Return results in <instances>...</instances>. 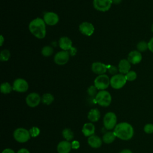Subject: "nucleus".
<instances>
[{
	"instance_id": "nucleus-1",
	"label": "nucleus",
	"mask_w": 153,
	"mask_h": 153,
	"mask_svg": "<svg viewBox=\"0 0 153 153\" xmlns=\"http://www.w3.org/2000/svg\"><path fill=\"white\" fill-rule=\"evenodd\" d=\"M114 131L117 137L123 140H128L134 134V129L131 125L126 122H122L116 125Z\"/></svg>"
},
{
	"instance_id": "nucleus-2",
	"label": "nucleus",
	"mask_w": 153,
	"mask_h": 153,
	"mask_svg": "<svg viewBox=\"0 0 153 153\" xmlns=\"http://www.w3.org/2000/svg\"><path fill=\"white\" fill-rule=\"evenodd\" d=\"M29 29L31 33L38 39H42L45 36L46 27L44 19L38 17L32 20L29 25Z\"/></svg>"
},
{
	"instance_id": "nucleus-3",
	"label": "nucleus",
	"mask_w": 153,
	"mask_h": 153,
	"mask_svg": "<svg viewBox=\"0 0 153 153\" xmlns=\"http://www.w3.org/2000/svg\"><path fill=\"white\" fill-rule=\"evenodd\" d=\"M96 102L101 106L107 107L110 105L112 101V97L111 94L105 90H100L97 92L95 97Z\"/></svg>"
},
{
	"instance_id": "nucleus-4",
	"label": "nucleus",
	"mask_w": 153,
	"mask_h": 153,
	"mask_svg": "<svg viewBox=\"0 0 153 153\" xmlns=\"http://www.w3.org/2000/svg\"><path fill=\"white\" fill-rule=\"evenodd\" d=\"M14 139L19 143H25L27 142L30 138L29 131L22 127L16 128L13 133Z\"/></svg>"
},
{
	"instance_id": "nucleus-5",
	"label": "nucleus",
	"mask_w": 153,
	"mask_h": 153,
	"mask_svg": "<svg viewBox=\"0 0 153 153\" xmlns=\"http://www.w3.org/2000/svg\"><path fill=\"white\" fill-rule=\"evenodd\" d=\"M117 118L115 113L112 112H107L103 120V126L105 128L108 130H111L114 129L117 125Z\"/></svg>"
},
{
	"instance_id": "nucleus-6",
	"label": "nucleus",
	"mask_w": 153,
	"mask_h": 153,
	"mask_svg": "<svg viewBox=\"0 0 153 153\" xmlns=\"http://www.w3.org/2000/svg\"><path fill=\"white\" fill-rule=\"evenodd\" d=\"M94 84L97 90H105L110 85V79L107 75H99L95 78Z\"/></svg>"
},
{
	"instance_id": "nucleus-7",
	"label": "nucleus",
	"mask_w": 153,
	"mask_h": 153,
	"mask_svg": "<svg viewBox=\"0 0 153 153\" xmlns=\"http://www.w3.org/2000/svg\"><path fill=\"white\" fill-rule=\"evenodd\" d=\"M127 82L125 75L122 74L113 75L110 79V85L114 89H120L123 88Z\"/></svg>"
},
{
	"instance_id": "nucleus-8",
	"label": "nucleus",
	"mask_w": 153,
	"mask_h": 153,
	"mask_svg": "<svg viewBox=\"0 0 153 153\" xmlns=\"http://www.w3.org/2000/svg\"><path fill=\"white\" fill-rule=\"evenodd\" d=\"M112 4L111 0H93V2L94 8L98 11L103 12L109 10Z\"/></svg>"
},
{
	"instance_id": "nucleus-9",
	"label": "nucleus",
	"mask_w": 153,
	"mask_h": 153,
	"mask_svg": "<svg viewBox=\"0 0 153 153\" xmlns=\"http://www.w3.org/2000/svg\"><path fill=\"white\" fill-rule=\"evenodd\" d=\"M28 88L29 85L27 82L23 78L16 79L13 84V90L19 93L26 92L28 90Z\"/></svg>"
},
{
	"instance_id": "nucleus-10",
	"label": "nucleus",
	"mask_w": 153,
	"mask_h": 153,
	"mask_svg": "<svg viewBox=\"0 0 153 153\" xmlns=\"http://www.w3.org/2000/svg\"><path fill=\"white\" fill-rule=\"evenodd\" d=\"M69 59V53L67 51H60L56 54L54 57V62L58 65H65Z\"/></svg>"
},
{
	"instance_id": "nucleus-11",
	"label": "nucleus",
	"mask_w": 153,
	"mask_h": 153,
	"mask_svg": "<svg viewBox=\"0 0 153 153\" xmlns=\"http://www.w3.org/2000/svg\"><path fill=\"white\" fill-rule=\"evenodd\" d=\"M41 101V98L40 96L36 93H30L27 96L26 98V104L31 108L37 106Z\"/></svg>"
},
{
	"instance_id": "nucleus-12",
	"label": "nucleus",
	"mask_w": 153,
	"mask_h": 153,
	"mask_svg": "<svg viewBox=\"0 0 153 153\" xmlns=\"http://www.w3.org/2000/svg\"><path fill=\"white\" fill-rule=\"evenodd\" d=\"M79 30L82 34L89 36L93 33L94 31V27L91 23L88 22H84L79 25Z\"/></svg>"
},
{
	"instance_id": "nucleus-13",
	"label": "nucleus",
	"mask_w": 153,
	"mask_h": 153,
	"mask_svg": "<svg viewBox=\"0 0 153 153\" xmlns=\"http://www.w3.org/2000/svg\"><path fill=\"white\" fill-rule=\"evenodd\" d=\"M43 18L45 23L50 26H54L56 25L59 20L58 15L54 12L45 13Z\"/></svg>"
},
{
	"instance_id": "nucleus-14",
	"label": "nucleus",
	"mask_w": 153,
	"mask_h": 153,
	"mask_svg": "<svg viewBox=\"0 0 153 153\" xmlns=\"http://www.w3.org/2000/svg\"><path fill=\"white\" fill-rule=\"evenodd\" d=\"M142 59L141 53L137 50H133L130 51L127 57V60L131 64L136 65L139 63Z\"/></svg>"
},
{
	"instance_id": "nucleus-15",
	"label": "nucleus",
	"mask_w": 153,
	"mask_h": 153,
	"mask_svg": "<svg viewBox=\"0 0 153 153\" xmlns=\"http://www.w3.org/2000/svg\"><path fill=\"white\" fill-rule=\"evenodd\" d=\"M108 69L107 65L101 62H94L91 65V71L96 74H104Z\"/></svg>"
},
{
	"instance_id": "nucleus-16",
	"label": "nucleus",
	"mask_w": 153,
	"mask_h": 153,
	"mask_svg": "<svg viewBox=\"0 0 153 153\" xmlns=\"http://www.w3.org/2000/svg\"><path fill=\"white\" fill-rule=\"evenodd\" d=\"M71 149V143L67 140L60 142L57 146V151L59 153H69Z\"/></svg>"
},
{
	"instance_id": "nucleus-17",
	"label": "nucleus",
	"mask_w": 153,
	"mask_h": 153,
	"mask_svg": "<svg viewBox=\"0 0 153 153\" xmlns=\"http://www.w3.org/2000/svg\"><path fill=\"white\" fill-rule=\"evenodd\" d=\"M59 47L64 51L69 50L72 47V42L69 38L66 36H63L60 38L59 41Z\"/></svg>"
},
{
	"instance_id": "nucleus-18",
	"label": "nucleus",
	"mask_w": 153,
	"mask_h": 153,
	"mask_svg": "<svg viewBox=\"0 0 153 153\" xmlns=\"http://www.w3.org/2000/svg\"><path fill=\"white\" fill-rule=\"evenodd\" d=\"M131 63L127 59H122L118 63V71L122 74H126L130 71Z\"/></svg>"
},
{
	"instance_id": "nucleus-19",
	"label": "nucleus",
	"mask_w": 153,
	"mask_h": 153,
	"mask_svg": "<svg viewBox=\"0 0 153 153\" xmlns=\"http://www.w3.org/2000/svg\"><path fill=\"white\" fill-rule=\"evenodd\" d=\"M88 144L93 148H99L102 144V139L96 135H92L88 137L87 140Z\"/></svg>"
},
{
	"instance_id": "nucleus-20",
	"label": "nucleus",
	"mask_w": 153,
	"mask_h": 153,
	"mask_svg": "<svg viewBox=\"0 0 153 153\" xmlns=\"http://www.w3.org/2000/svg\"><path fill=\"white\" fill-rule=\"evenodd\" d=\"M82 133L86 137H90L95 133V126L91 123H87L84 124L82 128Z\"/></svg>"
},
{
	"instance_id": "nucleus-21",
	"label": "nucleus",
	"mask_w": 153,
	"mask_h": 153,
	"mask_svg": "<svg viewBox=\"0 0 153 153\" xmlns=\"http://www.w3.org/2000/svg\"><path fill=\"white\" fill-rule=\"evenodd\" d=\"M88 119L91 122H96L100 118V112L97 108L91 109L88 113Z\"/></svg>"
},
{
	"instance_id": "nucleus-22",
	"label": "nucleus",
	"mask_w": 153,
	"mask_h": 153,
	"mask_svg": "<svg viewBox=\"0 0 153 153\" xmlns=\"http://www.w3.org/2000/svg\"><path fill=\"white\" fill-rule=\"evenodd\" d=\"M116 137H117V136H116L114 131H109L103 134L102 140L105 143L109 144V143H112L115 140Z\"/></svg>"
},
{
	"instance_id": "nucleus-23",
	"label": "nucleus",
	"mask_w": 153,
	"mask_h": 153,
	"mask_svg": "<svg viewBox=\"0 0 153 153\" xmlns=\"http://www.w3.org/2000/svg\"><path fill=\"white\" fill-rule=\"evenodd\" d=\"M62 136L63 138L65 139V140L67 141L72 140L74 137L73 131L70 128H68L63 129V130L62 131Z\"/></svg>"
},
{
	"instance_id": "nucleus-24",
	"label": "nucleus",
	"mask_w": 153,
	"mask_h": 153,
	"mask_svg": "<svg viewBox=\"0 0 153 153\" xmlns=\"http://www.w3.org/2000/svg\"><path fill=\"white\" fill-rule=\"evenodd\" d=\"M53 100L54 96L51 93H45L43 94L41 98L42 102L46 105H50L53 102Z\"/></svg>"
},
{
	"instance_id": "nucleus-25",
	"label": "nucleus",
	"mask_w": 153,
	"mask_h": 153,
	"mask_svg": "<svg viewBox=\"0 0 153 153\" xmlns=\"http://www.w3.org/2000/svg\"><path fill=\"white\" fill-rule=\"evenodd\" d=\"M0 89L1 93L3 94H8L12 91V90H13V87H11V85L7 82L1 84Z\"/></svg>"
},
{
	"instance_id": "nucleus-26",
	"label": "nucleus",
	"mask_w": 153,
	"mask_h": 153,
	"mask_svg": "<svg viewBox=\"0 0 153 153\" xmlns=\"http://www.w3.org/2000/svg\"><path fill=\"white\" fill-rule=\"evenodd\" d=\"M136 48L139 52H144L148 49V44L145 41H140L137 44Z\"/></svg>"
},
{
	"instance_id": "nucleus-27",
	"label": "nucleus",
	"mask_w": 153,
	"mask_h": 153,
	"mask_svg": "<svg viewBox=\"0 0 153 153\" xmlns=\"http://www.w3.org/2000/svg\"><path fill=\"white\" fill-rule=\"evenodd\" d=\"M53 53V48L48 45L45 46L42 48L41 54L45 57H49Z\"/></svg>"
},
{
	"instance_id": "nucleus-28",
	"label": "nucleus",
	"mask_w": 153,
	"mask_h": 153,
	"mask_svg": "<svg viewBox=\"0 0 153 153\" xmlns=\"http://www.w3.org/2000/svg\"><path fill=\"white\" fill-rule=\"evenodd\" d=\"M10 57V52L9 50L5 49L1 51L0 55V60L2 62H6L9 60Z\"/></svg>"
},
{
	"instance_id": "nucleus-29",
	"label": "nucleus",
	"mask_w": 153,
	"mask_h": 153,
	"mask_svg": "<svg viewBox=\"0 0 153 153\" xmlns=\"http://www.w3.org/2000/svg\"><path fill=\"white\" fill-rule=\"evenodd\" d=\"M124 75L126 78V80L128 81H134L137 78V74L135 71H130Z\"/></svg>"
},
{
	"instance_id": "nucleus-30",
	"label": "nucleus",
	"mask_w": 153,
	"mask_h": 153,
	"mask_svg": "<svg viewBox=\"0 0 153 153\" xmlns=\"http://www.w3.org/2000/svg\"><path fill=\"white\" fill-rule=\"evenodd\" d=\"M29 131L30 136L33 137H35L38 136L40 133V130L37 127H32L29 130Z\"/></svg>"
},
{
	"instance_id": "nucleus-31",
	"label": "nucleus",
	"mask_w": 153,
	"mask_h": 153,
	"mask_svg": "<svg viewBox=\"0 0 153 153\" xmlns=\"http://www.w3.org/2000/svg\"><path fill=\"white\" fill-rule=\"evenodd\" d=\"M97 88L94 86V85H91L90 86L88 89H87V93L89 96L93 97V96H96L97 94Z\"/></svg>"
},
{
	"instance_id": "nucleus-32",
	"label": "nucleus",
	"mask_w": 153,
	"mask_h": 153,
	"mask_svg": "<svg viewBox=\"0 0 153 153\" xmlns=\"http://www.w3.org/2000/svg\"><path fill=\"white\" fill-rule=\"evenodd\" d=\"M107 68H108V72L110 74H111L112 75H115L117 74L118 68H117L116 66H113V65H107Z\"/></svg>"
},
{
	"instance_id": "nucleus-33",
	"label": "nucleus",
	"mask_w": 153,
	"mask_h": 153,
	"mask_svg": "<svg viewBox=\"0 0 153 153\" xmlns=\"http://www.w3.org/2000/svg\"><path fill=\"white\" fill-rule=\"evenodd\" d=\"M144 131L147 134H151L153 133V124H146L143 128Z\"/></svg>"
},
{
	"instance_id": "nucleus-34",
	"label": "nucleus",
	"mask_w": 153,
	"mask_h": 153,
	"mask_svg": "<svg viewBox=\"0 0 153 153\" xmlns=\"http://www.w3.org/2000/svg\"><path fill=\"white\" fill-rule=\"evenodd\" d=\"M71 146H72V149H77L79 148L80 144L79 142L77 140H73L71 143Z\"/></svg>"
},
{
	"instance_id": "nucleus-35",
	"label": "nucleus",
	"mask_w": 153,
	"mask_h": 153,
	"mask_svg": "<svg viewBox=\"0 0 153 153\" xmlns=\"http://www.w3.org/2000/svg\"><path fill=\"white\" fill-rule=\"evenodd\" d=\"M148 44V50L153 53V36L149 39Z\"/></svg>"
},
{
	"instance_id": "nucleus-36",
	"label": "nucleus",
	"mask_w": 153,
	"mask_h": 153,
	"mask_svg": "<svg viewBox=\"0 0 153 153\" xmlns=\"http://www.w3.org/2000/svg\"><path fill=\"white\" fill-rule=\"evenodd\" d=\"M2 153H15L14 151L10 148H6L4 149L2 152Z\"/></svg>"
},
{
	"instance_id": "nucleus-37",
	"label": "nucleus",
	"mask_w": 153,
	"mask_h": 153,
	"mask_svg": "<svg viewBox=\"0 0 153 153\" xmlns=\"http://www.w3.org/2000/svg\"><path fill=\"white\" fill-rule=\"evenodd\" d=\"M17 153H30V152L26 148H21L17 151Z\"/></svg>"
},
{
	"instance_id": "nucleus-38",
	"label": "nucleus",
	"mask_w": 153,
	"mask_h": 153,
	"mask_svg": "<svg viewBox=\"0 0 153 153\" xmlns=\"http://www.w3.org/2000/svg\"><path fill=\"white\" fill-rule=\"evenodd\" d=\"M120 153H132V152L128 149H124L120 152Z\"/></svg>"
},
{
	"instance_id": "nucleus-39",
	"label": "nucleus",
	"mask_w": 153,
	"mask_h": 153,
	"mask_svg": "<svg viewBox=\"0 0 153 153\" xmlns=\"http://www.w3.org/2000/svg\"><path fill=\"white\" fill-rule=\"evenodd\" d=\"M112 2V4H119L121 2L122 0H111Z\"/></svg>"
},
{
	"instance_id": "nucleus-40",
	"label": "nucleus",
	"mask_w": 153,
	"mask_h": 153,
	"mask_svg": "<svg viewBox=\"0 0 153 153\" xmlns=\"http://www.w3.org/2000/svg\"><path fill=\"white\" fill-rule=\"evenodd\" d=\"M3 42H4V38H3V36L1 35V46H2Z\"/></svg>"
},
{
	"instance_id": "nucleus-41",
	"label": "nucleus",
	"mask_w": 153,
	"mask_h": 153,
	"mask_svg": "<svg viewBox=\"0 0 153 153\" xmlns=\"http://www.w3.org/2000/svg\"><path fill=\"white\" fill-rule=\"evenodd\" d=\"M151 31L153 33V23L152 24V26H151Z\"/></svg>"
}]
</instances>
